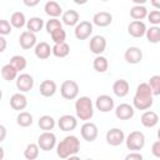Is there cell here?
Returning a JSON list of instances; mask_svg holds the SVG:
<instances>
[{
  "mask_svg": "<svg viewBox=\"0 0 160 160\" xmlns=\"http://www.w3.org/2000/svg\"><path fill=\"white\" fill-rule=\"evenodd\" d=\"M154 102V95L148 82H141L138 85L135 90V95L132 98V108L138 110H148Z\"/></svg>",
  "mask_w": 160,
  "mask_h": 160,
  "instance_id": "1",
  "label": "cell"
},
{
  "mask_svg": "<svg viewBox=\"0 0 160 160\" xmlns=\"http://www.w3.org/2000/svg\"><path fill=\"white\" fill-rule=\"evenodd\" d=\"M80 150V140L75 135L65 136L58 145H56V154L60 159H68L69 156L76 155Z\"/></svg>",
  "mask_w": 160,
  "mask_h": 160,
  "instance_id": "2",
  "label": "cell"
},
{
  "mask_svg": "<svg viewBox=\"0 0 160 160\" xmlns=\"http://www.w3.org/2000/svg\"><path fill=\"white\" fill-rule=\"evenodd\" d=\"M76 118L82 121H89L94 116V105L89 96H80L75 101Z\"/></svg>",
  "mask_w": 160,
  "mask_h": 160,
  "instance_id": "3",
  "label": "cell"
},
{
  "mask_svg": "<svg viewBox=\"0 0 160 160\" xmlns=\"http://www.w3.org/2000/svg\"><path fill=\"white\" fill-rule=\"evenodd\" d=\"M125 142H126V148L129 150L139 151V150H141L145 146V135H144V132H141L139 130L131 131L126 136Z\"/></svg>",
  "mask_w": 160,
  "mask_h": 160,
  "instance_id": "4",
  "label": "cell"
},
{
  "mask_svg": "<svg viewBox=\"0 0 160 160\" xmlns=\"http://www.w3.org/2000/svg\"><path fill=\"white\" fill-rule=\"evenodd\" d=\"M60 94L66 100H74L79 95V85L74 80H65L60 86Z\"/></svg>",
  "mask_w": 160,
  "mask_h": 160,
  "instance_id": "5",
  "label": "cell"
},
{
  "mask_svg": "<svg viewBox=\"0 0 160 160\" xmlns=\"http://www.w3.org/2000/svg\"><path fill=\"white\" fill-rule=\"evenodd\" d=\"M38 146L44 151H50L56 146V136L51 131H44L38 138Z\"/></svg>",
  "mask_w": 160,
  "mask_h": 160,
  "instance_id": "6",
  "label": "cell"
},
{
  "mask_svg": "<svg viewBox=\"0 0 160 160\" xmlns=\"http://www.w3.org/2000/svg\"><path fill=\"white\" fill-rule=\"evenodd\" d=\"M80 134H81V138H82L85 141L92 142V141L98 138L99 130H98V126H96L94 122H91V121H85V122L81 125Z\"/></svg>",
  "mask_w": 160,
  "mask_h": 160,
  "instance_id": "7",
  "label": "cell"
},
{
  "mask_svg": "<svg viewBox=\"0 0 160 160\" xmlns=\"http://www.w3.org/2000/svg\"><path fill=\"white\" fill-rule=\"evenodd\" d=\"M105 139H106V142L109 145H111V146H119V145H121L125 141V134H124V131L121 129L112 128V129L108 130Z\"/></svg>",
  "mask_w": 160,
  "mask_h": 160,
  "instance_id": "8",
  "label": "cell"
},
{
  "mask_svg": "<svg viewBox=\"0 0 160 160\" xmlns=\"http://www.w3.org/2000/svg\"><path fill=\"white\" fill-rule=\"evenodd\" d=\"M74 34L78 40H86L92 34V24L90 21H85V20L78 22V25L75 26Z\"/></svg>",
  "mask_w": 160,
  "mask_h": 160,
  "instance_id": "9",
  "label": "cell"
},
{
  "mask_svg": "<svg viewBox=\"0 0 160 160\" xmlns=\"http://www.w3.org/2000/svg\"><path fill=\"white\" fill-rule=\"evenodd\" d=\"M95 106L99 111L101 112H109L114 109L115 104H114V99L106 94H102V95H99L95 100Z\"/></svg>",
  "mask_w": 160,
  "mask_h": 160,
  "instance_id": "10",
  "label": "cell"
},
{
  "mask_svg": "<svg viewBox=\"0 0 160 160\" xmlns=\"http://www.w3.org/2000/svg\"><path fill=\"white\" fill-rule=\"evenodd\" d=\"M89 48H90V51L95 55H100L105 51L106 49V39L102 36V35H94L91 39H90V44H89Z\"/></svg>",
  "mask_w": 160,
  "mask_h": 160,
  "instance_id": "11",
  "label": "cell"
},
{
  "mask_svg": "<svg viewBox=\"0 0 160 160\" xmlns=\"http://www.w3.org/2000/svg\"><path fill=\"white\" fill-rule=\"evenodd\" d=\"M34 86V78L30 74H20L16 78V88L20 90V92H28Z\"/></svg>",
  "mask_w": 160,
  "mask_h": 160,
  "instance_id": "12",
  "label": "cell"
},
{
  "mask_svg": "<svg viewBox=\"0 0 160 160\" xmlns=\"http://www.w3.org/2000/svg\"><path fill=\"white\" fill-rule=\"evenodd\" d=\"M124 59L126 62L129 64H139L141 60H142V51L140 50V48L138 46H130L125 50L124 52Z\"/></svg>",
  "mask_w": 160,
  "mask_h": 160,
  "instance_id": "13",
  "label": "cell"
},
{
  "mask_svg": "<svg viewBox=\"0 0 160 160\" xmlns=\"http://www.w3.org/2000/svg\"><path fill=\"white\" fill-rule=\"evenodd\" d=\"M36 40H38L36 39V35L32 34V32H30V31H28V30L22 31L20 34V36H19V44H20V46L24 50H29L31 48H35V45L38 44Z\"/></svg>",
  "mask_w": 160,
  "mask_h": 160,
  "instance_id": "14",
  "label": "cell"
},
{
  "mask_svg": "<svg viewBox=\"0 0 160 160\" xmlns=\"http://www.w3.org/2000/svg\"><path fill=\"white\" fill-rule=\"evenodd\" d=\"M58 126L62 131H71L78 126V120H76L75 116L66 114V115H62V116L59 118Z\"/></svg>",
  "mask_w": 160,
  "mask_h": 160,
  "instance_id": "15",
  "label": "cell"
},
{
  "mask_svg": "<svg viewBox=\"0 0 160 160\" xmlns=\"http://www.w3.org/2000/svg\"><path fill=\"white\" fill-rule=\"evenodd\" d=\"M134 114H135L134 108L130 104H126V102L119 104L115 109V116L120 120H129L134 116Z\"/></svg>",
  "mask_w": 160,
  "mask_h": 160,
  "instance_id": "16",
  "label": "cell"
},
{
  "mask_svg": "<svg viewBox=\"0 0 160 160\" xmlns=\"http://www.w3.org/2000/svg\"><path fill=\"white\" fill-rule=\"evenodd\" d=\"M128 32L132 38H141L146 32V25L142 21L134 20L128 25Z\"/></svg>",
  "mask_w": 160,
  "mask_h": 160,
  "instance_id": "17",
  "label": "cell"
},
{
  "mask_svg": "<svg viewBox=\"0 0 160 160\" xmlns=\"http://www.w3.org/2000/svg\"><path fill=\"white\" fill-rule=\"evenodd\" d=\"M92 22L99 28H106L112 22V15L108 11H99L94 14Z\"/></svg>",
  "mask_w": 160,
  "mask_h": 160,
  "instance_id": "18",
  "label": "cell"
},
{
  "mask_svg": "<svg viewBox=\"0 0 160 160\" xmlns=\"http://www.w3.org/2000/svg\"><path fill=\"white\" fill-rule=\"evenodd\" d=\"M56 90H58V86H56V82L54 80H44L39 86V91L44 98L54 96Z\"/></svg>",
  "mask_w": 160,
  "mask_h": 160,
  "instance_id": "19",
  "label": "cell"
},
{
  "mask_svg": "<svg viewBox=\"0 0 160 160\" xmlns=\"http://www.w3.org/2000/svg\"><path fill=\"white\" fill-rule=\"evenodd\" d=\"M10 106L14 110H24L28 106V99L22 92H15L12 94V96L10 98Z\"/></svg>",
  "mask_w": 160,
  "mask_h": 160,
  "instance_id": "20",
  "label": "cell"
},
{
  "mask_svg": "<svg viewBox=\"0 0 160 160\" xmlns=\"http://www.w3.org/2000/svg\"><path fill=\"white\" fill-rule=\"evenodd\" d=\"M129 90H130V85L125 79H119L112 84V91L119 98L126 96L129 94Z\"/></svg>",
  "mask_w": 160,
  "mask_h": 160,
  "instance_id": "21",
  "label": "cell"
},
{
  "mask_svg": "<svg viewBox=\"0 0 160 160\" xmlns=\"http://www.w3.org/2000/svg\"><path fill=\"white\" fill-rule=\"evenodd\" d=\"M140 121L145 128H154L159 122V116L155 111L146 110V111L142 112V115L140 118Z\"/></svg>",
  "mask_w": 160,
  "mask_h": 160,
  "instance_id": "22",
  "label": "cell"
},
{
  "mask_svg": "<svg viewBox=\"0 0 160 160\" xmlns=\"http://www.w3.org/2000/svg\"><path fill=\"white\" fill-rule=\"evenodd\" d=\"M34 52H35V56L40 60H45L48 59L50 55H51V48L48 42L45 41H40L35 45L34 48Z\"/></svg>",
  "mask_w": 160,
  "mask_h": 160,
  "instance_id": "23",
  "label": "cell"
},
{
  "mask_svg": "<svg viewBox=\"0 0 160 160\" xmlns=\"http://www.w3.org/2000/svg\"><path fill=\"white\" fill-rule=\"evenodd\" d=\"M44 11L51 19H58V16H60L62 14V9H61L60 4L56 2V1H52V0L51 1H48L44 5Z\"/></svg>",
  "mask_w": 160,
  "mask_h": 160,
  "instance_id": "24",
  "label": "cell"
},
{
  "mask_svg": "<svg viewBox=\"0 0 160 160\" xmlns=\"http://www.w3.org/2000/svg\"><path fill=\"white\" fill-rule=\"evenodd\" d=\"M79 12L76 10H66L65 12H62L61 15V22L68 25V26H76L79 22Z\"/></svg>",
  "mask_w": 160,
  "mask_h": 160,
  "instance_id": "25",
  "label": "cell"
},
{
  "mask_svg": "<svg viewBox=\"0 0 160 160\" xmlns=\"http://www.w3.org/2000/svg\"><path fill=\"white\" fill-rule=\"evenodd\" d=\"M42 26H44V20L39 16H32L26 21V29L32 34L39 32L42 29Z\"/></svg>",
  "mask_w": 160,
  "mask_h": 160,
  "instance_id": "26",
  "label": "cell"
},
{
  "mask_svg": "<svg viewBox=\"0 0 160 160\" xmlns=\"http://www.w3.org/2000/svg\"><path fill=\"white\" fill-rule=\"evenodd\" d=\"M38 125H39V128H40L41 130H44V131H50V130H52V129L55 128L56 121H55V119H54L52 116H50V115H42V116H40V119H39V121H38Z\"/></svg>",
  "mask_w": 160,
  "mask_h": 160,
  "instance_id": "27",
  "label": "cell"
},
{
  "mask_svg": "<svg viewBox=\"0 0 160 160\" xmlns=\"http://www.w3.org/2000/svg\"><path fill=\"white\" fill-rule=\"evenodd\" d=\"M51 54L56 58H65L70 54V46L66 42L54 44V46L51 48Z\"/></svg>",
  "mask_w": 160,
  "mask_h": 160,
  "instance_id": "28",
  "label": "cell"
},
{
  "mask_svg": "<svg viewBox=\"0 0 160 160\" xmlns=\"http://www.w3.org/2000/svg\"><path fill=\"white\" fill-rule=\"evenodd\" d=\"M10 25L15 29H21L22 26H25L26 25V19H25L24 12H21V11L12 12L11 18H10Z\"/></svg>",
  "mask_w": 160,
  "mask_h": 160,
  "instance_id": "29",
  "label": "cell"
},
{
  "mask_svg": "<svg viewBox=\"0 0 160 160\" xmlns=\"http://www.w3.org/2000/svg\"><path fill=\"white\" fill-rule=\"evenodd\" d=\"M130 16L134 20L141 21L142 19H145L148 16V9L144 5H134L130 9Z\"/></svg>",
  "mask_w": 160,
  "mask_h": 160,
  "instance_id": "30",
  "label": "cell"
},
{
  "mask_svg": "<svg viewBox=\"0 0 160 160\" xmlns=\"http://www.w3.org/2000/svg\"><path fill=\"white\" fill-rule=\"evenodd\" d=\"M92 68H94V70L98 71V72H105V71L108 70V68H109V61H108V59H106L105 56L99 55V56H96V58L94 59V61H92Z\"/></svg>",
  "mask_w": 160,
  "mask_h": 160,
  "instance_id": "31",
  "label": "cell"
},
{
  "mask_svg": "<svg viewBox=\"0 0 160 160\" xmlns=\"http://www.w3.org/2000/svg\"><path fill=\"white\" fill-rule=\"evenodd\" d=\"M16 124L21 128H29L32 125V115L28 111H20L16 118Z\"/></svg>",
  "mask_w": 160,
  "mask_h": 160,
  "instance_id": "32",
  "label": "cell"
},
{
  "mask_svg": "<svg viewBox=\"0 0 160 160\" xmlns=\"http://www.w3.org/2000/svg\"><path fill=\"white\" fill-rule=\"evenodd\" d=\"M145 36H146L149 42L158 44L160 41V28L159 26H150L149 29H146Z\"/></svg>",
  "mask_w": 160,
  "mask_h": 160,
  "instance_id": "33",
  "label": "cell"
},
{
  "mask_svg": "<svg viewBox=\"0 0 160 160\" xmlns=\"http://www.w3.org/2000/svg\"><path fill=\"white\" fill-rule=\"evenodd\" d=\"M9 64L19 72V71H21V70H24V69L26 68L28 61H26V59H25L24 56H21V55H14V56L10 59V62H9Z\"/></svg>",
  "mask_w": 160,
  "mask_h": 160,
  "instance_id": "34",
  "label": "cell"
},
{
  "mask_svg": "<svg viewBox=\"0 0 160 160\" xmlns=\"http://www.w3.org/2000/svg\"><path fill=\"white\" fill-rule=\"evenodd\" d=\"M1 76L6 81H12L18 78V71L10 64H6L1 68Z\"/></svg>",
  "mask_w": 160,
  "mask_h": 160,
  "instance_id": "35",
  "label": "cell"
},
{
  "mask_svg": "<svg viewBox=\"0 0 160 160\" xmlns=\"http://www.w3.org/2000/svg\"><path fill=\"white\" fill-rule=\"evenodd\" d=\"M24 156L26 160H35L39 156V146L38 144L30 142L29 145H26L25 150H24Z\"/></svg>",
  "mask_w": 160,
  "mask_h": 160,
  "instance_id": "36",
  "label": "cell"
},
{
  "mask_svg": "<svg viewBox=\"0 0 160 160\" xmlns=\"http://www.w3.org/2000/svg\"><path fill=\"white\" fill-rule=\"evenodd\" d=\"M150 89H151V92L154 96H158L160 95V76L159 75H152L150 78V81L148 82Z\"/></svg>",
  "mask_w": 160,
  "mask_h": 160,
  "instance_id": "37",
  "label": "cell"
},
{
  "mask_svg": "<svg viewBox=\"0 0 160 160\" xmlns=\"http://www.w3.org/2000/svg\"><path fill=\"white\" fill-rule=\"evenodd\" d=\"M61 28H62V22L59 19H49L46 21V24H45V29H46L48 34H51L55 30L61 29Z\"/></svg>",
  "mask_w": 160,
  "mask_h": 160,
  "instance_id": "38",
  "label": "cell"
},
{
  "mask_svg": "<svg viewBox=\"0 0 160 160\" xmlns=\"http://www.w3.org/2000/svg\"><path fill=\"white\" fill-rule=\"evenodd\" d=\"M50 36H51L54 44H61V42H65L66 32H65V30L61 28V29H58V30H55L54 32H51Z\"/></svg>",
  "mask_w": 160,
  "mask_h": 160,
  "instance_id": "39",
  "label": "cell"
},
{
  "mask_svg": "<svg viewBox=\"0 0 160 160\" xmlns=\"http://www.w3.org/2000/svg\"><path fill=\"white\" fill-rule=\"evenodd\" d=\"M11 29H12V26L10 25V21H8L5 19L0 20V36L9 35L11 32Z\"/></svg>",
  "mask_w": 160,
  "mask_h": 160,
  "instance_id": "40",
  "label": "cell"
},
{
  "mask_svg": "<svg viewBox=\"0 0 160 160\" xmlns=\"http://www.w3.org/2000/svg\"><path fill=\"white\" fill-rule=\"evenodd\" d=\"M148 20L154 25V26H158V24H160V11L159 10H152L148 14Z\"/></svg>",
  "mask_w": 160,
  "mask_h": 160,
  "instance_id": "41",
  "label": "cell"
},
{
  "mask_svg": "<svg viewBox=\"0 0 160 160\" xmlns=\"http://www.w3.org/2000/svg\"><path fill=\"white\" fill-rule=\"evenodd\" d=\"M124 160H144V156L138 151H132V152L128 154Z\"/></svg>",
  "mask_w": 160,
  "mask_h": 160,
  "instance_id": "42",
  "label": "cell"
},
{
  "mask_svg": "<svg viewBox=\"0 0 160 160\" xmlns=\"http://www.w3.org/2000/svg\"><path fill=\"white\" fill-rule=\"evenodd\" d=\"M151 154L155 158H160V140H156L151 146Z\"/></svg>",
  "mask_w": 160,
  "mask_h": 160,
  "instance_id": "43",
  "label": "cell"
},
{
  "mask_svg": "<svg viewBox=\"0 0 160 160\" xmlns=\"http://www.w3.org/2000/svg\"><path fill=\"white\" fill-rule=\"evenodd\" d=\"M6 46H8V42H6V39H5L4 36H0V54L5 51V49H6Z\"/></svg>",
  "mask_w": 160,
  "mask_h": 160,
  "instance_id": "44",
  "label": "cell"
},
{
  "mask_svg": "<svg viewBox=\"0 0 160 160\" xmlns=\"http://www.w3.org/2000/svg\"><path fill=\"white\" fill-rule=\"evenodd\" d=\"M6 138V128L0 124V142H2Z\"/></svg>",
  "mask_w": 160,
  "mask_h": 160,
  "instance_id": "45",
  "label": "cell"
},
{
  "mask_svg": "<svg viewBox=\"0 0 160 160\" xmlns=\"http://www.w3.org/2000/svg\"><path fill=\"white\" fill-rule=\"evenodd\" d=\"M39 4V1L38 0H35V1H24V5H26V6H35V5H38Z\"/></svg>",
  "mask_w": 160,
  "mask_h": 160,
  "instance_id": "46",
  "label": "cell"
},
{
  "mask_svg": "<svg viewBox=\"0 0 160 160\" xmlns=\"http://www.w3.org/2000/svg\"><path fill=\"white\" fill-rule=\"evenodd\" d=\"M65 160H81L79 156H76V155H72V156H69L68 159H65Z\"/></svg>",
  "mask_w": 160,
  "mask_h": 160,
  "instance_id": "47",
  "label": "cell"
},
{
  "mask_svg": "<svg viewBox=\"0 0 160 160\" xmlns=\"http://www.w3.org/2000/svg\"><path fill=\"white\" fill-rule=\"evenodd\" d=\"M4 155H5V151H4V149L0 146V160L4 159Z\"/></svg>",
  "mask_w": 160,
  "mask_h": 160,
  "instance_id": "48",
  "label": "cell"
},
{
  "mask_svg": "<svg viewBox=\"0 0 160 160\" xmlns=\"http://www.w3.org/2000/svg\"><path fill=\"white\" fill-rule=\"evenodd\" d=\"M152 5L156 6V8H160V2H156V1H152Z\"/></svg>",
  "mask_w": 160,
  "mask_h": 160,
  "instance_id": "49",
  "label": "cell"
},
{
  "mask_svg": "<svg viewBox=\"0 0 160 160\" xmlns=\"http://www.w3.org/2000/svg\"><path fill=\"white\" fill-rule=\"evenodd\" d=\"M1 98H2V91H1V89H0V100H1Z\"/></svg>",
  "mask_w": 160,
  "mask_h": 160,
  "instance_id": "50",
  "label": "cell"
},
{
  "mask_svg": "<svg viewBox=\"0 0 160 160\" xmlns=\"http://www.w3.org/2000/svg\"><path fill=\"white\" fill-rule=\"evenodd\" d=\"M85 160H94V159H85Z\"/></svg>",
  "mask_w": 160,
  "mask_h": 160,
  "instance_id": "51",
  "label": "cell"
}]
</instances>
